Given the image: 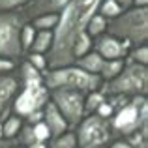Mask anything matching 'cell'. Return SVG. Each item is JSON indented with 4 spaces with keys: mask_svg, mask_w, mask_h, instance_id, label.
Instances as JSON below:
<instances>
[{
    "mask_svg": "<svg viewBox=\"0 0 148 148\" xmlns=\"http://www.w3.org/2000/svg\"><path fill=\"white\" fill-rule=\"evenodd\" d=\"M99 2L101 0H69L68 6L58 13L60 19H58V26L54 28L53 47L45 54L47 69L73 64V41L81 32H84V26L92 15L98 13Z\"/></svg>",
    "mask_w": 148,
    "mask_h": 148,
    "instance_id": "obj_1",
    "label": "cell"
},
{
    "mask_svg": "<svg viewBox=\"0 0 148 148\" xmlns=\"http://www.w3.org/2000/svg\"><path fill=\"white\" fill-rule=\"evenodd\" d=\"M107 34L122 40L130 47L148 41V8H127L107 23Z\"/></svg>",
    "mask_w": 148,
    "mask_h": 148,
    "instance_id": "obj_2",
    "label": "cell"
},
{
    "mask_svg": "<svg viewBox=\"0 0 148 148\" xmlns=\"http://www.w3.org/2000/svg\"><path fill=\"white\" fill-rule=\"evenodd\" d=\"M101 92L105 96H124V98H135V96L148 94V66H141L127 60L122 71L114 79L101 83Z\"/></svg>",
    "mask_w": 148,
    "mask_h": 148,
    "instance_id": "obj_3",
    "label": "cell"
},
{
    "mask_svg": "<svg viewBox=\"0 0 148 148\" xmlns=\"http://www.w3.org/2000/svg\"><path fill=\"white\" fill-rule=\"evenodd\" d=\"M43 77V84L47 90L54 88H66V90H77L88 94L92 90H99L101 88V79L98 75H90V73L79 69L77 66H62V68H51L41 73Z\"/></svg>",
    "mask_w": 148,
    "mask_h": 148,
    "instance_id": "obj_4",
    "label": "cell"
},
{
    "mask_svg": "<svg viewBox=\"0 0 148 148\" xmlns=\"http://www.w3.org/2000/svg\"><path fill=\"white\" fill-rule=\"evenodd\" d=\"M114 137H126L135 131H148V99L135 96L118 109L109 120Z\"/></svg>",
    "mask_w": 148,
    "mask_h": 148,
    "instance_id": "obj_5",
    "label": "cell"
},
{
    "mask_svg": "<svg viewBox=\"0 0 148 148\" xmlns=\"http://www.w3.org/2000/svg\"><path fill=\"white\" fill-rule=\"evenodd\" d=\"M25 23H28V19L25 17L23 10L0 11V58L19 62L25 56L19 41V34Z\"/></svg>",
    "mask_w": 148,
    "mask_h": 148,
    "instance_id": "obj_6",
    "label": "cell"
},
{
    "mask_svg": "<svg viewBox=\"0 0 148 148\" xmlns=\"http://www.w3.org/2000/svg\"><path fill=\"white\" fill-rule=\"evenodd\" d=\"M73 133L77 139V148H105L112 139H116L109 120L98 114H86L73 127Z\"/></svg>",
    "mask_w": 148,
    "mask_h": 148,
    "instance_id": "obj_7",
    "label": "cell"
},
{
    "mask_svg": "<svg viewBox=\"0 0 148 148\" xmlns=\"http://www.w3.org/2000/svg\"><path fill=\"white\" fill-rule=\"evenodd\" d=\"M49 101L60 111L69 127H75L81 120L86 116L84 112V94L77 90H66V88H54L49 90Z\"/></svg>",
    "mask_w": 148,
    "mask_h": 148,
    "instance_id": "obj_8",
    "label": "cell"
},
{
    "mask_svg": "<svg viewBox=\"0 0 148 148\" xmlns=\"http://www.w3.org/2000/svg\"><path fill=\"white\" fill-rule=\"evenodd\" d=\"M19 90H21V81L17 73H0V124L11 114V105Z\"/></svg>",
    "mask_w": 148,
    "mask_h": 148,
    "instance_id": "obj_9",
    "label": "cell"
},
{
    "mask_svg": "<svg viewBox=\"0 0 148 148\" xmlns=\"http://www.w3.org/2000/svg\"><path fill=\"white\" fill-rule=\"evenodd\" d=\"M130 49L131 47L127 43H124L122 40L111 36L107 32L94 38V51L103 60H126Z\"/></svg>",
    "mask_w": 148,
    "mask_h": 148,
    "instance_id": "obj_10",
    "label": "cell"
},
{
    "mask_svg": "<svg viewBox=\"0 0 148 148\" xmlns=\"http://www.w3.org/2000/svg\"><path fill=\"white\" fill-rule=\"evenodd\" d=\"M69 0H30L25 8H23V13L25 17L34 19L38 15H43V13H60L66 6H68Z\"/></svg>",
    "mask_w": 148,
    "mask_h": 148,
    "instance_id": "obj_11",
    "label": "cell"
},
{
    "mask_svg": "<svg viewBox=\"0 0 148 148\" xmlns=\"http://www.w3.org/2000/svg\"><path fill=\"white\" fill-rule=\"evenodd\" d=\"M43 124L47 126V130L51 133V139L58 137V135H62V133H66V131L71 130L69 124L66 122V118L60 114V111H58L51 101H47L45 107H43Z\"/></svg>",
    "mask_w": 148,
    "mask_h": 148,
    "instance_id": "obj_12",
    "label": "cell"
},
{
    "mask_svg": "<svg viewBox=\"0 0 148 148\" xmlns=\"http://www.w3.org/2000/svg\"><path fill=\"white\" fill-rule=\"evenodd\" d=\"M73 66H77L79 69L90 73V75L99 77V69H101V66H103V58H101L96 51H90V53H86L84 56L77 58V60L73 62Z\"/></svg>",
    "mask_w": 148,
    "mask_h": 148,
    "instance_id": "obj_13",
    "label": "cell"
},
{
    "mask_svg": "<svg viewBox=\"0 0 148 148\" xmlns=\"http://www.w3.org/2000/svg\"><path fill=\"white\" fill-rule=\"evenodd\" d=\"M53 40H54V32L53 30H36L32 47L28 53H40V54H47L51 47H53Z\"/></svg>",
    "mask_w": 148,
    "mask_h": 148,
    "instance_id": "obj_14",
    "label": "cell"
},
{
    "mask_svg": "<svg viewBox=\"0 0 148 148\" xmlns=\"http://www.w3.org/2000/svg\"><path fill=\"white\" fill-rule=\"evenodd\" d=\"M23 124H25V122H23L21 116H17V114H13V112H11V114L8 116L2 124H0V137H2V139H8V141H13L15 135L19 133V130H21Z\"/></svg>",
    "mask_w": 148,
    "mask_h": 148,
    "instance_id": "obj_15",
    "label": "cell"
},
{
    "mask_svg": "<svg viewBox=\"0 0 148 148\" xmlns=\"http://www.w3.org/2000/svg\"><path fill=\"white\" fill-rule=\"evenodd\" d=\"M90 51H94V40H92L86 32H81L79 36L75 38V41H73V49H71L73 62H75L77 58L84 56L86 53H90Z\"/></svg>",
    "mask_w": 148,
    "mask_h": 148,
    "instance_id": "obj_16",
    "label": "cell"
},
{
    "mask_svg": "<svg viewBox=\"0 0 148 148\" xmlns=\"http://www.w3.org/2000/svg\"><path fill=\"white\" fill-rule=\"evenodd\" d=\"M126 60H103V66L99 69V79L101 83H107V81L114 79L120 71H122Z\"/></svg>",
    "mask_w": 148,
    "mask_h": 148,
    "instance_id": "obj_17",
    "label": "cell"
},
{
    "mask_svg": "<svg viewBox=\"0 0 148 148\" xmlns=\"http://www.w3.org/2000/svg\"><path fill=\"white\" fill-rule=\"evenodd\" d=\"M107 23L109 21L105 17H101L99 13H94L90 17V21L86 23V26H84V32L94 40V38H98V36H101V34L107 32Z\"/></svg>",
    "mask_w": 148,
    "mask_h": 148,
    "instance_id": "obj_18",
    "label": "cell"
},
{
    "mask_svg": "<svg viewBox=\"0 0 148 148\" xmlns=\"http://www.w3.org/2000/svg\"><path fill=\"white\" fill-rule=\"evenodd\" d=\"M58 19H60L58 13H43V15L30 19V25L36 30H53L54 32V28L58 26Z\"/></svg>",
    "mask_w": 148,
    "mask_h": 148,
    "instance_id": "obj_19",
    "label": "cell"
},
{
    "mask_svg": "<svg viewBox=\"0 0 148 148\" xmlns=\"http://www.w3.org/2000/svg\"><path fill=\"white\" fill-rule=\"evenodd\" d=\"M47 148H77V139L73 130L66 131V133L58 135V137H53L47 143Z\"/></svg>",
    "mask_w": 148,
    "mask_h": 148,
    "instance_id": "obj_20",
    "label": "cell"
},
{
    "mask_svg": "<svg viewBox=\"0 0 148 148\" xmlns=\"http://www.w3.org/2000/svg\"><path fill=\"white\" fill-rule=\"evenodd\" d=\"M105 101V94L101 90H92L88 94H84V112L86 114H94L96 109Z\"/></svg>",
    "mask_w": 148,
    "mask_h": 148,
    "instance_id": "obj_21",
    "label": "cell"
},
{
    "mask_svg": "<svg viewBox=\"0 0 148 148\" xmlns=\"http://www.w3.org/2000/svg\"><path fill=\"white\" fill-rule=\"evenodd\" d=\"M11 143H13V145H17V146H32V145H36L32 126H30V124H23L21 130H19V133L15 135V139Z\"/></svg>",
    "mask_w": 148,
    "mask_h": 148,
    "instance_id": "obj_22",
    "label": "cell"
},
{
    "mask_svg": "<svg viewBox=\"0 0 148 148\" xmlns=\"http://www.w3.org/2000/svg\"><path fill=\"white\" fill-rule=\"evenodd\" d=\"M122 11H124V10L114 2V0H101L99 6H98V13L101 15V17H105L107 21H111V19L118 17Z\"/></svg>",
    "mask_w": 148,
    "mask_h": 148,
    "instance_id": "obj_23",
    "label": "cell"
},
{
    "mask_svg": "<svg viewBox=\"0 0 148 148\" xmlns=\"http://www.w3.org/2000/svg\"><path fill=\"white\" fill-rule=\"evenodd\" d=\"M34 36H36V28H34L30 23H25L21 28V34H19V41H21V47H23V53H28L30 47H32V41H34Z\"/></svg>",
    "mask_w": 148,
    "mask_h": 148,
    "instance_id": "obj_24",
    "label": "cell"
},
{
    "mask_svg": "<svg viewBox=\"0 0 148 148\" xmlns=\"http://www.w3.org/2000/svg\"><path fill=\"white\" fill-rule=\"evenodd\" d=\"M127 60L141 66H148V45L143 43V45H137V47H131L130 53H127Z\"/></svg>",
    "mask_w": 148,
    "mask_h": 148,
    "instance_id": "obj_25",
    "label": "cell"
},
{
    "mask_svg": "<svg viewBox=\"0 0 148 148\" xmlns=\"http://www.w3.org/2000/svg\"><path fill=\"white\" fill-rule=\"evenodd\" d=\"M23 58H25V60L28 62L30 66H34V68H36L40 73H43L45 69H47V56H45V54H40V53H26Z\"/></svg>",
    "mask_w": 148,
    "mask_h": 148,
    "instance_id": "obj_26",
    "label": "cell"
},
{
    "mask_svg": "<svg viewBox=\"0 0 148 148\" xmlns=\"http://www.w3.org/2000/svg\"><path fill=\"white\" fill-rule=\"evenodd\" d=\"M32 131H34V139H36V143H43V145H47V143L51 141V133H49L47 126L43 124V120L38 122V124H34Z\"/></svg>",
    "mask_w": 148,
    "mask_h": 148,
    "instance_id": "obj_27",
    "label": "cell"
},
{
    "mask_svg": "<svg viewBox=\"0 0 148 148\" xmlns=\"http://www.w3.org/2000/svg\"><path fill=\"white\" fill-rule=\"evenodd\" d=\"M30 0H0V11H15L23 10Z\"/></svg>",
    "mask_w": 148,
    "mask_h": 148,
    "instance_id": "obj_28",
    "label": "cell"
},
{
    "mask_svg": "<svg viewBox=\"0 0 148 148\" xmlns=\"http://www.w3.org/2000/svg\"><path fill=\"white\" fill-rule=\"evenodd\" d=\"M17 69V62L10 58H0V73H10Z\"/></svg>",
    "mask_w": 148,
    "mask_h": 148,
    "instance_id": "obj_29",
    "label": "cell"
},
{
    "mask_svg": "<svg viewBox=\"0 0 148 148\" xmlns=\"http://www.w3.org/2000/svg\"><path fill=\"white\" fill-rule=\"evenodd\" d=\"M105 148H133V146H131L124 137H116V139H112Z\"/></svg>",
    "mask_w": 148,
    "mask_h": 148,
    "instance_id": "obj_30",
    "label": "cell"
},
{
    "mask_svg": "<svg viewBox=\"0 0 148 148\" xmlns=\"http://www.w3.org/2000/svg\"><path fill=\"white\" fill-rule=\"evenodd\" d=\"M122 10H127V8H133V0H114Z\"/></svg>",
    "mask_w": 148,
    "mask_h": 148,
    "instance_id": "obj_31",
    "label": "cell"
},
{
    "mask_svg": "<svg viewBox=\"0 0 148 148\" xmlns=\"http://www.w3.org/2000/svg\"><path fill=\"white\" fill-rule=\"evenodd\" d=\"M11 148H47V145H43V143H36V145H32V146H17V145H11Z\"/></svg>",
    "mask_w": 148,
    "mask_h": 148,
    "instance_id": "obj_32",
    "label": "cell"
},
{
    "mask_svg": "<svg viewBox=\"0 0 148 148\" xmlns=\"http://www.w3.org/2000/svg\"><path fill=\"white\" fill-rule=\"evenodd\" d=\"M135 8H148V0H133Z\"/></svg>",
    "mask_w": 148,
    "mask_h": 148,
    "instance_id": "obj_33",
    "label": "cell"
},
{
    "mask_svg": "<svg viewBox=\"0 0 148 148\" xmlns=\"http://www.w3.org/2000/svg\"><path fill=\"white\" fill-rule=\"evenodd\" d=\"M11 145H13L11 141H8V139H2V137H0V148H11Z\"/></svg>",
    "mask_w": 148,
    "mask_h": 148,
    "instance_id": "obj_34",
    "label": "cell"
}]
</instances>
